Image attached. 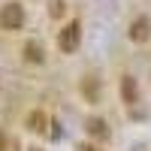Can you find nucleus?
I'll return each mask as SVG.
<instances>
[{
    "instance_id": "nucleus-9",
    "label": "nucleus",
    "mask_w": 151,
    "mask_h": 151,
    "mask_svg": "<svg viewBox=\"0 0 151 151\" xmlns=\"http://www.w3.org/2000/svg\"><path fill=\"white\" fill-rule=\"evenodd\" d=\"M48 12H52V18H60L67 12V6H64V0H48Z\"/></svg>"
},
{
    "instance_id": "nucleus-8",
    "label": "nucleus",
    "mask_w": 151,
    "mask_h": 151,
    "mask_svg": "<svg viewBox=\"0 0 151 151\" xmlns=\"http://www.w3.org/2000/svg\"><path fill=\"white\" fill-rule=\"evenodd\" d=\"M27 130H33V133L45 130V115H42V112H30V115H27Z\"/></svg>"
},
{
    "instance_id": "nucleus-10",
    "label": "nucleus",
    "mask_w": 151,
    "mask_h": 151,
    "mask_svg": "<svg viewBox=\"0 0 151 151\" xmlns=\"http://www.w3.org/2000/svg\"><path fill=\"white\" fill-rule=\"evenodd\" d=\"M76 151H97V148H94V145H88V142H85V145H79V148H76Z\"/></svg>"
},
{
    "instance_id": "nucleus-12",
    "label": "nucleus",
    "mask_w": 151,
    "mask_h": 151,
    "mask_svg": "<svg viewBox=\"0 0 151 151\" xmlns=\"http://www.w3.org/2000/svg\"><path fill=\"white\" fill-rule=\"evenodd\" d=\"M27 151H42V148H27Z\"/></svg>"
},
{
    "instance_id": "nucleus-4",
    "label": "nucleus",
    "mask_w": 151,
    "mask_h": 151,
    "mask_svg": "<svg viewBox=\"0 0 151 151\" xmlns=\"http://www.w3.org/2000/svg\"><path fill=\"white\" fill-rule=\"evenodd\" d=\"M121 100H124L127 106H136V103H139V85H136L133 76H124V79H121Z\"/></svg>"
},
{
    "instance_id": "nucleus-5",
    "label": "nucleus",
    "mask_w": 151,
    "mask_h": 151,
    "mask_svg": "<svg viewBox=\"0 0 151 151\" xmlns=\"http://www.w3.org/2000/svg\"><path fill=\"white\" fill-rule=\"evenodd\" d=\"M24 60H30V64H42V60H45V55H42V45L36 42V40L24 42Z\"/></svg>"
},
{
    "instance_id": "nucleus-1",
    "label": "nucleus",
    "mask_w": 151,
    "mask_h": 151,
    "mask_svg": "<svg viewBox=\"0 0 151 151\" xmlns=\"http://www.w3.org/2000/svg\"><path fill=\"white\" fill-rule=\"evenodd\" d=\"M79 42H82V24L79 21H70L67 27L58 33V48L67 52V55H73L76 48H79Z\"/></svg>"
},
{
    "instance_id": "nucleus-7",
    "label": "nucleus",
    "mask_w": 151,
    "mask_h": 151,
    "mask_svg": "<svg viewBox=\"0 0 151 151\" xmlns=\"http://www.w3.org/2000/svg\"><path fill=\"white\" fill-rule=\"evenodd\" d=\"M88 133L94 139H109V127H106L103 118H88Z\"/></svg>"
},
{
    "instance_id": "nucleus-6",
    "label": "nucleus",
    "mask_w": 151,
    "mask_h": 151,
    "mask_svg": "<svg viewBox=\"0 0 151 151\" xmlns=\"http://www.w3.org/2000/svg\"><path fill=\"white\" fill-rule=\"evenodd\" d=\"M82 94H85L88 103H97V100H100V88H97L94 76H85V79H82Z\"/></svg>"
},
{
    "instance_id": "nucleus-2",
    "label": "nucleus",
    "mask_w": 151,
    "mask_h": 151,
    "mask_svg": "<svg viewBox=\"0 0 151 151\" xmlns=\"http://www.w3.org/2000/svg\"><path fill=\"white\" fill-rule=\"evenodd\" d=\"M0 24H3L6 30H18L24 24V6L21 3H6L0 9Z\"/></svg>"
},
{
    "instance_id": "nucleus-11",
    "label": "nucleus",
    "mask_w": 151,
    "mask_h": 151,
    "mask_svg": "<svg viewBox=\"0 0 151 151\" xmlns=\"http://www.w3.org/2000/svg\"><path fill=\"white\" fill-rule=\"evenodd\" d=\"M0 151H3V136H0Z\"/></svg>"
},
{
    "instance_id": "nucleus-3",
    "label": "nucleus",
    "mask_w": 151,
    "mask_h": 151,
    "mask_svg": "<svg viewBox=\"0 0 151 151\" xmlns=\"http://www.w3.org/2000/svg\"><path fill=\"white\" fill-rule=\"evenodd\" d=\"M127 36H130L133 42H145L148 36H151V18H148V15H139V18L130 24V33H127Z\"/></svg>"
}]
</instances>
